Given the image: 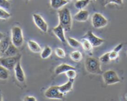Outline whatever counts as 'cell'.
Returning a JSON list of instances; mask_svg holds the SVG:
<instances>
[{
  "label": "cell",
  "mask_w": 127,
  "mask_h": 101,
  "mask_svg": "<svg viewBox=\"0 0 127 101\" xmlns=\"http://www.w3.org/2000/svg\"><path fill=\"white\" fill-rule=\"evenodd\" d=\"M59 24L65 31H70L72 26V18L70 10L67 8H62L58 11Z\"/></svg>",
  "instance_id": "cell-1"
},
{
  "label": "cell",
  "mask_w": 127,
  "mask_h": 101,
  "mask_svg": "<svg viewBox=\"0 0 127 101\" xmlns=\"http://www.w3.org/2000/svg\"><path fill=\"white\" fill-rule=\"evenodd\" d=\"M99 59L94 57H87L85 61V67L88 72L92 74H103L101 69V64Z\"/></svg>",
  "instance_id": "cell-2"
},
{
  "label": "cell",
  "mask_w": 127,
  "mask_h": 101,
  "mask_svg": "<svg viewBox=\"0 0 127 101\" xmlns=\"http://www.w3.org/2000/svg\"><path fill=\"white\" fill-rule=\"evenodd\" d=\"M11 41L17 47H20L23 46L24 43V36L23 31L20 27L14 26L12 28Z\"/></svg>",
  "instance_id": "cell-3"
},
{
  "label": "cell",
  "mask_w": 127,
  "mask_h": 101,
  "mask_svg": "<svg viewBox=\"0 0 127 101\" xmlns=\"http://www.w3.org/2000/svg\"><path fill=\"white\" fill-rule=\"evenodd\" d=\"M21 56L20 54L12 57H1L0 58V65L8 69L12 70L14 69L17 63L21 61Z\"/></svg>",
  "instance_id": "cell-4"
},
{
  "label": "cell",
  "mask_w": 127,
  "mask_h": 101,
  "mask_svg": "<svg viewBox=\"0 0 127 101\" xmlns=\"http://www.w3.org/2000/svg\"><path fill=\"white\" fill-rule=\"evenodd\" d=\"M103 80L106 85H112L121 81L117 73L113 70H108L103 73Z\"/></svg>",
  "instance_id": "cell-5"
},
{
  "label": "cell",
  "mask_w": 127,
  "mask_h": 101,
  "mask_svg": "<svg viewBox=\"0 0 127 101\" xmlns=\"http://www.w3.org/2000/svg\"><path fill=\"white\" fill-rule=\"evenodd\" d=\"M92 24L94 28H102L107 26L108 24V20L100 13H95L92 17Z\"/></svg>",
  "instance_id": "cell-6"
},
{
  "label": "cell",
  "mask_w": 127,
  "mask_h": 101,
  "mask_svg": "<svg viewBox=\"0 0 127 101\" xmlns=\"http://www.w3.org/2000/svg\"><path fill=\"white\" fill-rule=\"evenodd\" d=\"M44 96L50 99H63L64 94L61 93L59 90L58 86H51L49 87L44 92Z\"/></svg>",
  "instance_id": "cell-7"
},
{
  "label": "cell",
  "mask_w": 127,
  "mask_h": 101,
  "mask_svg": "<svg viewBox=\"0 0 127 101\" xmlns=\"http://www.w3.org/2000/svg\"><path fill=\"white\" fill-rule=\"evenodd\" d=\"M82 38L87 39L90 42V44L92 45L94 47H98V46H101L105 42V40L103 39L95 36L92 31H87Z\"/></svg>",
  "instance_id": "cell-8"
},
{
  "label": "cell",
  "mask_w": 127,
  "mask_h": 101,
  "mask_svg": "<svg viewBox=\"0 0 127 101\" xmlns=\"http://www.w3.org/2000/svg\"><path fill=\"white\" fill-rule=\"evenodd\" d=\"M32 18L36 26L44 33H47L48 31V24L40 14H33Z\"/></svg>",
  "instance_id": "cell-9"
},
{
  "label": "cell",
  "mask_w": 127,
  "mask_h": 101,
  "mask_svg": "<svg viewBox=\"0 0 127 101\" xmlns=\"http://www.w3.org/2000/svg\"><path fill=\"white\" fill-rule=\"evenodd\" d=\"M14 70L16 79H17V81L19 82H21V83L24 82L26 79V76L23 67L21 66V61H19L17 63L16 66L14 67Z\"/></svg>",
  "instance_id": "cell-10"
},
{
  "label": "cell",
  "mask_w": 127,
  "mask_h": 101,
  "mask_svg": "<svg viewBox=\"0 0 127 101\" xmlns=\"http://www.w3.org/2000/svg\"><path fill=\"white\" fill-rule=\"evenodd\" d=\"M64 31H65L64 29L60 24H59L57 26L54 28L53 29V33L55 34V36L62 43H65L67 41V39L65 36V34H64Z\"/></svg>",
  "instance_id": "cell-11"
},
{
  "label": "cell",
  "mask_w": 127,
  "mask_h": 101,
  "mask_svg": "<svg viewBox=\"0 0 127 101\" xmlns=\"http://www.w3.org/2000/svg\"><path fill=\"white\" fill-rule=\"evenodd\" d=\"M70 69H75V67L70 66L69 64H65V63H62V64H60L58 66L56 67L54 70V72L56 75H59V74H63V73H65L67 71Z\"/></svg>",
  "instance_id": "cell-12"
},
{
  "label": "cell",
  "mask_w": 127,
  "mask_h": 101,
  "mask_svg": "<svg viewBox=\"0 0 127 101\" xmlns=\"http://www.w3.org/2000/svg\"><path fill=\"white\" fill-rule=\"evenodd\" d=\"M19 49L18 47L14 46L12 42H11L9 44V47L6 49L4 54H3L2 57H12V56H16L19 54Z\"/></svg>",
  "instance_id": "cell-13"
},
{
  "label": "cell",
  "mask_w": 127,
  "mask_h": 101,
  "mask_svg": "<svg viewBox=\"0 0 127 101\" xmlns=\"http://www.w3.org/2000/svg\"><path fill=\"white\" fill-rule=\"evenodd\" d=\"M89 17V13L85 9L79 10L78 13L74 15V19L79 22H85L88 20Z\"/></svg>",
  "instance_id": "cell-14"
},
{
  "label": "cell",
  "mask_w": 127,
  "mask_h": 101,
  "mask_svg": "<svg viewBox=\"0 0 127 101\" xmlns=\"http://www.w3.org/2000/svg\"><path fill=\"white\" fill-rule=\"evenodd\" d=\"M73 83H74V81L69 80L66 83L59 86V90L63 94H66L67 93L70 92L72 90Z\"/></svg>",
  "instance_id": "cell-15"
},
{
  "label": "cell",
  "mask_w": 127,
  "mask_h": 101,
  "mask_svg": "<svg viewBox=\"0 0 127 101\" xmlns=\"http://www.w3.org/2000/svg\"><path fill=\"white\" fill-rule=\"evenodd\" d=\"M28 46L31 51L34 53H40L42 51L41 46L33 40H29L28 42Z\"/></svg>",
  "instance_id": "cell-16"
},
{
  "label": "cell",
  "mask_w": 127,
  "mask_h": 101,
  "mask_svg": "<svg viewBox=\"0 0 127 101\" xmlns=\"http://www.w3.org/2000/svg\"><path fill=\"white\" fill-rule=\"evenodd\" d=\"M68 3L65 0H50V4L52 8L54 9H59Z\"/></svg>",
  "instance_id": "cell-17"
},
{
  "label": "cell",
  "mask_w": 127,
  "mask_h": 101,
  "mask_svg": "<svg viewBox=\"0 0 127 101\" xmlns=\"http://www.w3.org/2000/svg\"><path fill=\"white\" fill-rule=\"evenodd\" d=\"M11 42L10 39L8 37H4L1 39V41H0V48H1V51L2 53V56L4 54V52L6 51L8 47H9V44Z\"/></svg>",
  "instance_id": "cell-18"
},
{
  "label": "cell",
  "mask_w": 127,
  "mask_h": 101,
  "mask_svg": "<svg viewBox=\"0 0 127 101\" xmlns=\"http://www.w3.org/2000/svg\"><path fill=\"white\" fill-rule=\"evenodd\" d=\"M80 43H81V46H82L83 49H84V50L85 52L88 53H90V54L92 53V50L94 47H93L92 45L90 44V42L87 39H82Z\"/></svg>",
  "instance_id": "cell-19"
},
{
  "label": "cell",
  "mask_w": 127,
  "mask_h": 101,
  "mask_svg": "<svg viewBox=\"0 0 127 101\" xmlns=\"http://www.w3.org/2000/svg\"><path fill=\"white\" fill-rule=\"evenodd\" d=\"M52 53V50L51 49V47L48 46H45L44 48L43 49H42L41 52L40 53V56H41V58L43 59H46L47 58H49L51 56Z\"/></svg>",
  "instance_id": "cell-20"
},
{
  "label": "cell",
  "mask_w": 127,
  "mask_h": 101,
  "mask_svg": "<svg viewBox=\"0 0 127 101\" xmlns=\"http://www.w3.org/2000/svg\"><path fill=\"white\" fill-rule=\"evenodd\" d=\"M90 1V0H77L74 4L75 8L79 10L84 9L89 4Z\"/></svg>",
  "instance_id": "cell-21"
},
{
  "label": "cell",
  "mask_w": 127,
  "mask_h": 101,
  "mask_svg": "<svg viewBox=\"0 0 127 101\" xmlns=\"http://www.w3.org/2000/svg\"><path fill=\"white\" fill-rule=\"evenodd\" d=\"M70 58L75 62H80L82 59V54L79 51H74L70 53Z\"/></svg>",
  "instance_id": "cell-22"
},
{
  "label": "cell",
  "mask_w": 127,
  "mask_h": 101,
  "mask_svg": "<svg viewBox=\"0 0 127 101\" xmlns=\"http://www.w3.org/2000/svg\"><path fill=\"white\" fill-rule=\"evenodd\" d=\"M9 70L3 66L0 65V79L7 80L9 78Z\"/></svg>",
  "instance_id": "cell-23"
},
{
  "label": "cell",
  "mask_w": 127,
  "mask_h": 101,
  "mask_svg": "<svg viewBox=\"0 0 127 101\" xmlns=\"http://www.w3.org/2000/svg\"><path fill=\"white\" fill-rule=\"evenodd\" d=\"M67 41L68 42V44L73 48H78L81 46V43L80 41L73 38V37H69L67 39Z\"/></svg>",
  "instance_id": "cell-24"
},
{
  "label": "cell",
  "mask_w": 127,
  "mask_h": 101,
  "mask_svg": "<svg viewBox=\"0 0 127 101\" xmlns=\"http://www.w3.org/2000/svg\"><path fill=\"white\" fill-rule=\"evenodd\" d=\"M65 75L67 77V78L69 79V80L74 81L77 77L76 70H75V69H70V70H69L68 71H67L65 72Z\"/></svg>",
  "instance_id": "cell-25"
},
{
  "label": "cell",
  "mask_w": 127,
  "mask_h": 101,
  "mask_svg": "<svg viewBox=\"0 0 127 101\" xmlns=\"http://www.w3.org/2000/svg\"><path fill=\"white\" fill-rule=\"evenodd\" d=\"M11 14L7 11L5 9L0 8V19H8L11 17Z\"/></svg>",
  "instance_id": "cell-26"
},
{
  "label": "cell",
  "mask_w": 127,
  "mask_h": 101,
  "mask_svg": "<svg viewBox=\"0 0 127 101\" xmlns=\"http://www.w3.org/2000/svg\"><path fill=\"white\" fill-rule=\"evenodd\" d=\"M99 61L100 63H104V64H107V63H109L111 61L110 59V52L105 53L103 55L101 56L99 58Z\"/></svg>",
  "instance_id": "cell-27"
},
{
  "label": "cell",
  "mask_w": 127,
  "mask_h": 101,
  "mask_svg": "<svg viewBox=\"0 0 127 101\" xmlns=\"http://www.w3.org/2000/svg\"><path fill=\"white\" fill-rule=\"evenodd\" d=\"M55 54L57 56L58 58H64L65 57V52L64 49H62V48H60V47H57L55 49L54 51Z\"/></svg>",
  "instance_id": "cell-28"
},
{
  "label": "cell",
  "mask_w": 127,
  "mask_h": 101,
  "mask_svg": "<svg viewBox=\"0 0 127 101\" xmlns=\"http://www.w3.org/2000/svg\"><path fill=\"white\" fill-rule=\"evenodd\" d=\"M0 8L4 9H9L10 8V3L8 0H0Z\"/></svg>",
  "instance_id": "cell-29"
},
{
  "label": "cell",
  "mask_w": 127,
  "mask_h": 101,
  "mask_svg": "<svg viewBox=\"0 0 127 101\" xmlns=\"http://www.w3.org/2000/svg\"><path fill=\"white\" fill-rule=\"evenodd\" d=\"M110 3H113L117 5H122L123 3V0H105V5H107Z\"/></svg>",
  "instance_id": "cell-30"
},
{
  "label": "cell",
  "mask_w": 127,
  "mask_h": 101,
  "mask_svg": "<svg viewBox=\"0 0 127 101\" xmlns=\"http://www.w3.org/2000/svg\"><path fill=\"white\" fill-rule=\"evenodd\" d=\"M118 56H119L118 53L114 51L113 50L110 52V60H115L118 58Z\"/></svg>",
  "instance_id": "cell-31"
},
{
  "label": "cell",
  "mask_w": 127,
  "mask_h": 101,
  "mask_svg": "<svg viewBox=\"0 0 127 101\" xmlns=\"http://www.w3.org/2000/svg\"><path fill=\"white\" fill-rule=\"evenodd\" d=\"M23 101H37L36 98L34 96H26L24 98Z\"/></svg>",
  "instance_id": "cell-32"
},
{
  "label": "cell",
  "mask_w": 127,
  "mask_h": 101,
  "mask_svg": "<svg viewBox=\"0 0 127 101\" xmlns=\"http://www.w3.org/2000/svg\"><path fill=\"white\" fill-rule=\"evenodd\" d=\"M123 44L120 43V44H119L117 45V46H116V47H115V48L113 49V51H114L117 52V53H119V52L122 49V48H123Z\"/></svg>",
  "instance_id": "cell-33"
},
{
  "label": "cell",
  "mask_w": 127,
  "mask_h": 101,
  "mask_svg": "<svg viewBox=\"0 0 127 101\" xmlns=\"http://www.w3.org/2000/svg\"><path fill=\"white\" fill-rule=\"evenodd\" d=\"M4 37V34H3L2 33L0 32V41H1V39H3Z\"/></svg>",
  "instance_id": "cell-34"
},
{
  "label": "cell",
  "mask_w": 127,
  "mask_h": 101,
  "mask_svg": "<svg viewBox=\"0 0 127 101\" xmlns=\"http://www.w3.org/2000/svg\"><path fill=\"white\" fill-rule=\"evenodd\" d=\"M0 101H3V96L1 92H0Z\"/></svg>",
  "instance_id": "cell-35"
},
{
  "label": "cell",
  "mask_w": 127,
  "mask_h": 101,
  "mask_svg": "<svg viewBox=\"0 0 127 101\" xmlns=\"http://www.w3.org/2000/svg\"><path fill=\"white\" fill-rule=\"evenodd\" d=\"M2 57V53H1V48H0V58Z\"/></svg>",
  "instance_id": "cell-36"
},
{
  "label": "cell",
  "mask_w": 127,
  "mask_h": 101,
  "mask_svg": "<svg viewBox=\"0 0 127 101\" xmlns=\"http://www.w3.org/2000/svg\"><path fill=\"white\" fill-rule=\"evenodd\" d=\"M65 1H67L68 3H69V2H70V1H72V0H65Z\"/></svg>",
  "instance_id": "cell-37"
},
{
  "label": "cell",
  "mask_w": 127,
  "mask_h": 101,
  "mask_svg": "<svg viewBox=\"0 0 127 101\" xmlns=\"http://www.w3.org/2000/svg\"><path fill=\"white\" fill-rule=\"evenodd\" d=\"M92 1H96V0H92Z\"/></svg>",
  "instance_id": "cell-38"
},
{
  "label": "cell",
  "mask_w": 127,
  "mask_h": 101,
  "mask_svg": "<svg viewBox=\"0 0 127 101\" xmlns=\"http://www.w3.org/2000/svg\"><path fill=\"white\" fill-rule=\"evenodd\" d=\"M26 1H29V0H26Z\"/></svg>",
  "instance_id": "cell-39"
},
{
  "label": "cell",
  "mask_w": 127,
  "mask_h": 101,
  "mask_svg": "<svg viewBox=\"0 0 127 101\" xmlns=\"http://www.w3.org/2000/svg\"><path fill=\"white\" fill-rule=\"evenodd\" d=\"M102 1H105V0H102Z\"/></svg>",
  "instance_id": "cell-40"
},
{
  "label": "cell",
  "mask_w": 127,
  "mask_h": 101,
  "mask_svg": "<svg viewBox=\"0 0 127 101\" xmlns=\"http://www.w3.org/2000/svg\"><path fill=\"white\" fill-rule=\"evenodd\" d=\"M8 1H10V0H8Z\"/></svg>",
  "instance_id": "cell-41"
},
{
  "label": "cell",
  "mask_w": 127,
  "mask_h": 101,
  "mask_svg": "<svg viewBox=\"0 0 127 101\" xmlns=\"http://www.w3.org/2000/svg\"></svg>",
  "instance_id": "cell-42"
}]
</instances>
